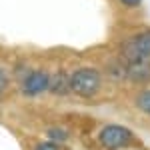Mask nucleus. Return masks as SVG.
<instances>
[{
    "mask_svg": "<svg viewBox=\"0 0 150 150\" xmlns=\"http://www.w3.org/2000/svg\"><path fill=\"white\" fill-rule=\"evenodd\" d=\"M106 76L114 82L126 80V64L122 58H110L106 62Z\"/></svg>",
    "mask_w": 150,
    "mask_h": 150,
    "instance_id": "0eeeda50",
    "label": "nucleus"
},
{
    "mask_svg": "<svg viewBox=\"0 0 150 150\" xmlns=\"http://www.w3.org/2000/svg\"><path fill=\"white\" fill-rule=\"evenodd\" d=\"M48 92L54 94V96H66V94H70V74H68V70L58 68L56 72L50 74Z\"/></svg>",
    "mask_w": 150,
    "mask_h": 150,
    "instance_id": "423d86ee",
    "label": "nucleus"
},
{
    "mask_svg": "<svg viewBox=\"0 0 150 150\" xmlns=\"http://www.w3.org/2000/svg\"><path fill=\"white\" fill-rule=\"evenodd\" d=\"M126 64V80L132 84H148L150 82V58L124 60Z\"/></svg>",
    "mask_w": 150,
    "mask_h": 150,
    "instance_id": "39448f33",
    "label": "nucleus"
},
{
    "mask_svg": "<svg viewBox=\"0 0 150 150\" xmlns=\"http://www.w3.org/2000/svg\"><path fill=\"white\" fill-rule=\"evenodd\" d=\"M136 108H138L140 112H144V114L150 116V88L142 90V92L136 96Z\"/></svg>",
    "mask_w": 150,
    "mask_h": 150,
    "instance_id": "6e6552de",
    "label": "nucleus"
},
{
    "mask_svg": "<svg viewBox=\"0 0 150 150\" xmlns=\"http://www.w3.org/2000/svg\"><path fill=\"white\" fill-rule=\"evenodd\" d=\"M120 58L134 60V58H150V30L136 32L120 44Z\"/></svg>",
    "mask_w": 150,
    "mask_h": 150,
    "instance_id": "7ed1b4c3",
    "label": "nucleus"
},
{
    "mask_svg": "<svg viewBox=\"0 0 150 150\" xmlns=\"http://www.w3.org/2000/svg\"><path fill=\"white\" fill-rule=\"evenodd\" d=\"M136 136L132 130L120 126V124H106L98 134V142L104 150H122L134 144Z\"/></svg>",
    "mask_w": 150,
    "mask_h": 150,
    "instance_id": "f03ea898",
    "label": "nucleus"
},
{
    "mask_svg": "<svg viewBox=\"0 0 150 150\" xmlns=\"http://www.w3.org/2000/svg\"><path fill=\"white\" fill-rule=\"evenodd\" d=\"M102 88V72L94 66H82L70 74V92L80 98H92Z\"/></svg>",
    "mask_w": 150,
    "mask_h": 150,
    "instance_id": "f257e3e1",
    "label": "nucleus"
},
{
    "mask_svg": "<svg viewBox=\"0 0 150 150\" xmlns=\"http://www.w3.org/2000/svg\"><path fill=\"white\" fill-rule=\"evenodd\" d=\"M48 140H52V142H64V140L68 138V134H66V130H62V128H50L46 132Z\"/></svg>",
    "mask_w": 150,
    "mask_h": 150,
    "instance_id": "9d476101",
    "label": "nucleus"
},
{
    "mask_svg": "<svg viewBox=\"0 0 150 150\" xmlns=\"http://www.w3.org/2000/svg\"><path fill=\"white\" fill-rule=\"evenodd\" d=\"M30 70H32V68H30L26 62H18V64L14 66V70H12V78H18V80H22L24 76L30 72Z\"/></svg>",
    "mask_w": 150,
    "mask_h": 150,
    "instance_id": "9b49d317",
    "label": "nucleus"
},
{
    "mask_svg": "<svg viewBox=\"0 0 150 150\" xmlns=\"http://www.w3.org/2000/svg\"><path fill=\"white\" fill-rule=\"evenodd\" d=\"M10 82H12V72L6 66H0V96L10 90Z\"/></svg>",
    "mask_w": 150,
    "mask_h": 150,
    "instance_id": "1a4fd4ad",
    "label": "nucleus"
},
{
    "mask_svg": "<svg viewBox=\"0 0 150 150\" xmlns=\"http://www.w3.org/2000/svg\"><path fill=\"white\" fill-rule=\"evenodd\" d=\"M118 2H120L124 8H130V10H132V8H138L140 4H142V0H118Z\"/></svg>",
    "mask_w": 150,
    "mask_h": 150,
    "instance_id": "ddd939ff",
    "label": "nucleus"
},
{
    "mask_svg": "<svg viewBox=\"0 0 150 150\" xmlns=\"http://www.w3.org/2000/svg\"><path fill=\"white\" fill-rule=\"evenodd\" d=\"M48 82H50V72L44 68H32L22 80H20V90L26 98H34L40 94L48 92Z\"/></svg>",
    "mask_w": 150,
    "mask_h": 150,
    "instance_id": "20e7f679",
    "label": "nucleus"
},
{
    "mask_svg": "<svg viewBox=\"0 0 150 150\" xmlns=\"http://www.w3.org/2000/svg\"><path fill=\"white\" fill-rule=\"evenodd\" d=\"M36 150H62L58 146V142H52V140H46V142H40Z\"/></svg>",
    "mask_w": 150,
    "mask_h": 150,
    "instance_id": "f8f14e48",
    "label": "nucleus"
}]
</instances>
